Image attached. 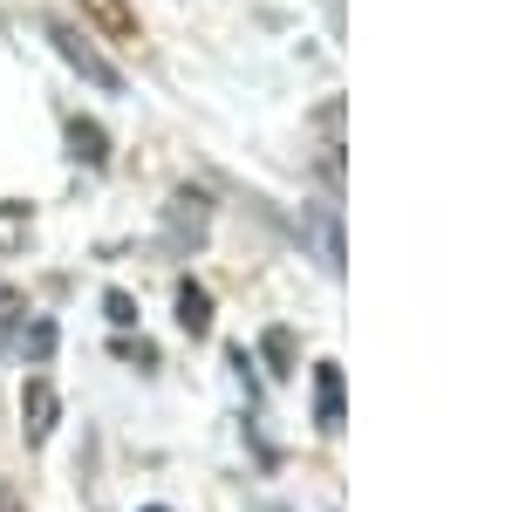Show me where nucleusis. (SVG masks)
<instances>
[{"instance_id": "nucleus-1", "label": "nucleus", "mask_w": 512, "mask_h": 512, "mask_svg": "<svg viewBox=\"0 0 512 512\" xmlns=\"http://www.w3.org/2000/svg\"><path fill=\"white\" fill-rule=\"evenodd\" d=\"M48 41H55V48H62V62H69V69H82L96 89H123V76L103 62V55H96V48H89V35H82V28H69V21H48Z\"/></svg>"}, {"instance_id": "nucleus-2", "label": "nucleus", "mask_w": 512, "mask_h": 512, "mask_svg": "<svg viewBox=\"0 0 512 512\" xmlns=\"http://www.w3.org/2000/svg\"><path fill=\"white\" fill-rule=\"evenodd\" d=\"M55 417H62V396L48 376H28V390H21V437L28 444H48L55 437Z\"/></svg>"}, {"instance_id": "nucleus-3", "label": "nucleus", "mask_w": 512, "mask_h": 512, "mask_svg": "<svg viewBox=\"0 0 512 512\" xmlns=\"http://www.w3.org/2000/svg\"><path fill=\"white\" fill-rule=\"evenodd\" d=\"M321 178L328 192H342V96L321 103Z\"/></svg>"}, {"instance_id": "nucleus-4", "label": "nucleus", "mask_w": 512, "mask_h": 512, "mask_svg": "<svg viewBox=\"0 0 512 512\" xmlns=\"http://www.w3.org/2000/svg\"><path fill=\"white\" fill-rule=\"evenodd\" d=\"M315 424L321 431H342V369L335 362L315 369Z\"/></svg>"}, {"instance_id": "nucleus-5", "label": "nucleus", "mask_w": 512, "mask_h": 512, "mask_svg": "<svg viewBox=\"0 0 512 512\" xmlns=\"http://www.w3.org/2000/svg\"><path fill=\"white\" fill-rule=\"evenodd\" d=\"M82 14H89L110 41H137V14H130L123 0H82Z\"/></svg>"}, {"instance_id": "nucleus-6", "label": "nucleus", "mask_w": 512, "mask_h": 512, "mask_svg": "<svg viewBox=\"0 0 512 512\" xmlns=\"http://www.w3.org/2000/svg\"><path fill=\"white\" fill-rule=\"evenodd\" d=\"M69 158H82V164H110V137H103V123L69 117Z\"/></svg>"}, {"instance_id": "nucleus-7", "label": "nucleus", "mask_w": 512, "mask_h": 512, "mask_svg": "<svg viewBox=\"0 0 512 512\" xmlns=\"http://www.w3.org/2000/svg\"><path fill=\"white\" fill-rule=\"evenodd\" d=\"M178 328H185V335H205V328H212V294H205L198 280H178Z\"/></svg>"}, {"instance_id": "nucleus-8", "label": "nucleus", "mask_w": 512, "mask_h": 512, "mask_svg": "<svg viewBox=\"0 0 512 512\" xmlns=\"http://www.w3.org/2000/svg\"><path fill=\"white\" fill-rule=\"evenodd\" d=\"M28 226H35V219H28V205H14V198H7V205H0V253L28 246Z\"/></svg>"}, {"instance_id": "nucleus-9", "label": "nucleus", "mask_w": 512, "mask_h": 512, "mask_svg": "<svg viewBox=\"0 0 512 512\" xmlns=\"http://www.w3.org/2000/svg\"><path fill=\"white\" fill-rule=\"evenodd\" d=\"M171 226H178V233H205V198H198V192H178V198H171Z\"/></svg>"}, {"instance_id": "nucleus-10", "label": "nucleus", "mask_w": 512, "mask_h": 512, "mask_svg": "<svg viewBox=\"0 0 512 512\" xmlns=\"http://www.w3.org/2000/svg\"><path fill=\"white\" fill-rule=\"evenodd\" d=\"M260 349H267V362H274L280 376H287V369H294V335H287V328H274V335H267V342H260Z\"/></svg>"}, {"instance_id": "nucleus-11", "label": "nucleus", "mask_w": 512, "mask_h": 512, "mask_svg": "<svg viewBox=\"0 0 512 512\" xmlns=\"http://www.w3.org/2000/svg\"><path fill=\"white\" fill-rule=\"evenodd\" d=\"M103 315L117 321V328H130V321H137V301H130V294H117V287H110V294H103Z\"/></svg>"}, {"instance_id": "nucleus-12", "label": "nucleus", "mask_w": 512, "mask_h": 512, "mask_svg": "<svg viewBox=\"0 0 512 512\" xmlns=\"http://www.w3.org/2000/svg\"><path fill=\"white\" fill-rule=\"evenodd\" d=\"M21 349H28V355H35V362H41V355L55 349V328H48V321H35V328L21 335Z\"/></svg>"}, {"instance_id": "nucleus-13", "label": "nucleus", "mask_w": 512, "mask_h": 512, "mask_svg": "<svg viewBox=\"0 0 512 512\" xmlns=\"http://www.w3.org/2000/svg\"><path fill=\"white\" fill-rule=\"evenodd\" d=\"M144 512H171V506H144Z\"/></svg>"}]
</instances>
